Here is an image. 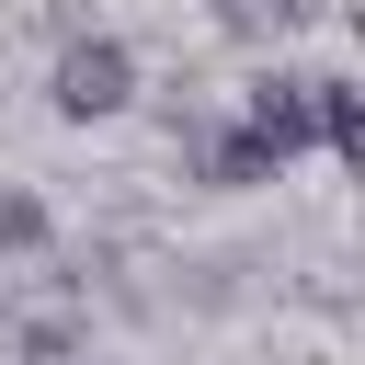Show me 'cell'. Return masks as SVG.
I'll use <instances>...</instances> for the list:
<instances>
[{"label": "cell", "mask_w": 365, "mask_h": 365, "mask_svg": "<svg viewBox=\"0 0 365 365\" xmlns=\"http://www.w3.org/2000/svg\"><path fill=\"white\" fill-rule=\"evenodd\" d=\"M137 91H148V68H137V46L114 23L57 34V57H46V114L57 125H114V114H137Z\"/></svg>", "instance_id": "6da1fadb"}, {"label": "cell", "mask_w": 365, "mask_h": 365, "mask_svg": "<svg viewBox=\"0 0 365 365\" xmlns=\"http://www.w3.org/2000/svg\"><path fill=\"white\" fill-rule=\"evenodd\" d=\"M228 114H240L285 171H297V160H319V103H308V68H297V57H262V68L228 91Z\"/></svg>", "instance_id": "7a4b0ae2"}, {"label": "cell", "mask_w": 365, "mask_h": 365, "mask_svg": "<svg viewBox=\"0 0 365 365\" xmlns=\"http://www.w3.org/2000/svg\"><path fill=\"white\" fill-rule=\"evenodd\" d=\"M308 103H319V160H365V91H354V68H308Z\"/></svg>", "instance_id": "3957f363"}, {"label": "cell", "mask_w": 365, "mask_h": 365, "mask_svg": "<svg viewBox=\"0 0 365 365\" xmlns=\"http://www.w3.org/2000/svg\"><path fill=\"white\" fill-rule=\"evenodd\" d=\"M57 251V205L34 182H0V262H46Z\"/></svg>", "instance_id": "277c9868"}, {"label": "cell", "mask_w": 365, "mask_h": 365, "mask_svg": "<svg viewBox=\"0 0 365 365\" xmlns=\"http://www.w3.org/2000/svg\"><path fill=\"white\" fill-rule=\"evenodd\" d=\"M80 365H91V354H80Z\"/></svg>", "instance_id": "5b68a950"}]
</instances>
